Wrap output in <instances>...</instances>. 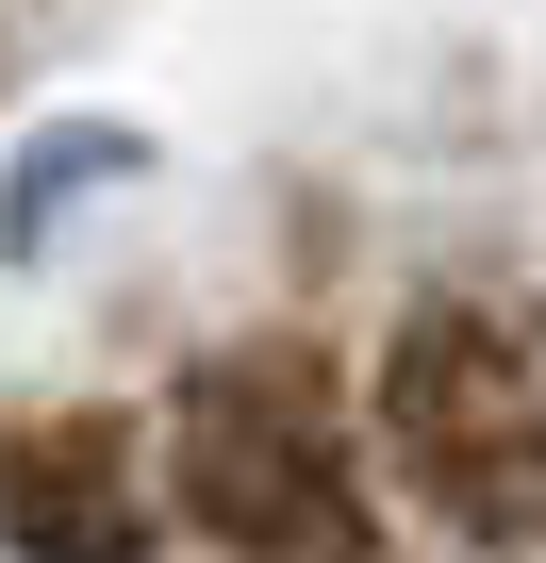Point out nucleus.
<instances>
[{"label": "nucleus", "mask_w": 546, "mask_h": 563, "mask_svg": "<svg viewBox=\"0 0 546 563\" xmlns=\"http://www.w3.org/2000/svg\"><path fill=\"white\" fill-rule=\"evenodd\" d=\"M149 497L215 563H381V464L332 332H215L166 382Z\"/></svg>", "instance_id": "nucleus-1"}, {"label": "nucleus", "mask_w": 546, "mask_h": 563, "mask_svg": "<svg viewBox=\"0 0 546 563\" xmlns=\"http://www.w3.org/2000/svg\"><path fill=\"white\" fill-rule=\"evenodd\" d=\"M149 415L116 398H34L0 415V563H149Z\"/></svg>", "instance_id": "nucleus-3"}, {"label": "nucleus", "mask_w": 546, "mask_h": 563, "mask_svg": "<svg viewBox=\"0 0 546 563\" xmlns=\"http://www.w3.org/2000/svg\"><path fill=\"white\" fill-rule=\"evenodd\" d=\"M365 464L464 547V563H546V316L513 299H414L365 382Z\"/></svg>", "instance_id": "nucleus-2"}]
</instances>
